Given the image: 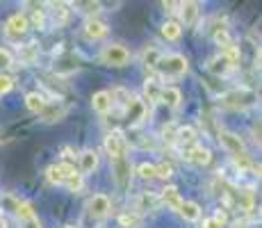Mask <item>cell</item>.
I'll use <instances>...</instances> for the list:
<instances>
[{"label":"cell","mask_w":262,"mask_h":228,"mask_svg":"<svg viewBox=\"0 0 262 228\" xmlns=\"http://www.w3.org/2000/svg\"><path fill=\"white\" fill-rule=\"evenodd\" d=\"M219 141H221V146L228 151V155H233V160L237 162V167H242V169H253V171H258V174H260V167H255L253 162H251L249 153H246V149H244V144H242V139L235 133L221 130V133H219Z\"/></svg>","instance_id":"1"},{"label":"cell","mask_w":262,"mask_h":228,"mask_svg":"<svg viewBox=\"0 0 262 228\" xmlns=\"http://www.w3.org/2000/svg\"><path fill=\"white\" fill-rule=\"evenodd\" d=\"M219 103L226 110H246L255 103V94L251 89H233V91H226L219 98Z\"/></svg>","instance_id":"2"},{"label":"cell","mask_w":262,"mask_h":228,"mask_svg":"<svg viewBox=\"0 0 262 228\" xmlns=\"http://www.w3.org/2000/svg\"><path fill=\"white\" fill-rule=\"evenodd\" d=\"M155 69H158L164 78H180V75L187 73V59H185L183 55H178V53L162 55Z\"/></svg>","instance_id":"3"},{"label":"cell","mask_w":262,"mask_h":228,"mask_svg":"<svg viewBox=\"0 0 262 228\" xmlns=\"http://www.w3.org/2000/svg\"><path fill=\"white\" fill-rule=\"evenodd\" d=\"M100 59H103L105 64H110V67H123V64H128L130 53H128V48H123L121 44H110L103 48Z\"/></svg>","instance_id":"4"},{"label":"cell","mask_w":262,"mask_h":228,"mask_svg":"<svg viewBox=\"0 0 262 228\" xmlns=\"http://www.w3.org/2000/svg\"><path fill=\"white\" fill-rule=\"evenodd\" d=\"M125 149H128V144H125L123 135L121 133H110L105 137V151H107L110 160H119V158H125Z\"/></svg>","instance_id":"5"},{"label":"cell","mask_w":262,"mask_h":228,"mask_svg":"<svg viewBox=\"0 0 262 228\" xmlns=\"http://www.w3.org/2000/svg\"><path fill=\"white\" fill-rule=\"evenodd\" d=\"M71 174H75V167L73 164H69V162H57V164H50L48 167L46 178L53 182V185H64Z\"/></svg>","instance_id":"6"},{"label":"cell","mask_w":262,"mask_h":228,"mask_svg":"<svg viewBox=\"0 0 262 228\" xmlns=\"http://www.w3.org/2000/svg\"><path fill=\"white\" fill-rule=\"evenodd\" d=\"M5 28H7L9 37H23V34L28 32V18H25L23 14H12V16L7 18V23H5Z\"/></svg>","instance_id":"7"},{"label":"cell","mask_w":262,"mask_h":228,"mask_svg":"<svg viewBox=\"0 0 262 228\" xmlns=\"http://www.w3.org/2000/svg\"><path fill=\"white\" fill-rule=\"evenodd\" d=\"M87 210L94 217H105L110 212V199L105 194H94L87 203Z\"/></svg>","instance_id":"8"},{"label":"cell","mask_w":262,"mask_h":228,"mask_svg":"<svg viewBox=\"0 0 262 228\" xmlns=\"http://www.w3.org/2000/svg\"><path fill=\"white\" fill-rule=\"evenodd\" d=\"M82 30H84V37L87 39H103L105 34H107V25L103 21H98V18H89Z\"/></svg>","instance_id":"9"},{"label":"cell","mask_w":262,"mask_h":228,"mask_svg":"<svg viewBox=\"0 0 262 228\" xmlns=\"http://www.w3.org/2000/svg\"><path fill=\"white\" fill-rule=\"evenodd\" d=\"M112 98H110V91H96V94L92 96V108L96 110V112L100 114H107L110 110H112Z\"/></svg>","instance_id":"10"},{"label":"cell","mask_w":262,"mask_h":228,"mask_svg":"<svg viewBox=\"0 0 262 228\" xmlns=\"http://www.w3.org/2000/svg\"><path fill=\"white\" fill-rule=\"evenodd\" d=\"M180 18H183L185 25H194L196 18H199V5L191 3V0H187V3H180Z\"/></svg>","instance_id":"11"},{"label":"cell","mask_w":262,"mask_h":228,"mask_svg":"<svg viewBox=\"0 0 262 228\" xmlns=\"http://www.w3.org/2000/svg\"><path fill=\"white\" fill-rule=\"evenodd\" d=\"M112 169H114V178H117L119 185H125L130 178V162L125 158H119L112 162Z\"/></svg>","instance_id":"12"},{"label":"cell","mask_w":262,"mask_h":228,"mask_svg":"<svg viewBox=\"0 0 262 228\" xmlns=\"http://www.w3.org/2000/svg\"><path fill=\"white\" fill-rule=\"evenodd\" d=\"M160 201H162V203H167L169 208H173V210H178L180 203H183V199H180V192H178V187H173V185L164 187V190H162V194H160Z\"/></svg>","instance_id":"13"},{"label":"cell","mask_w":262,"mask_h":228,"mask_svg":"<svg viewBox=\"0 0 262 228\" xmlns=\"http://www.w3.org/2000/svg\"><path fill=\"white\" fill-rule=\"evenodd\" d=\"M187 158L194 162V164L205 167V164H210V160H212V153H210V149H205V146H194V149L187 153Z\"/></svg>","instance_id":"14"},{"label":"cell","mask_w":262,"mask_h":228,"mask_svg":"<svg viewBox=\"0 0 262 228\" xmlns=\"http://www.w3.org/2000/svg\"><path fill=\"white\" fill-rule=\"evenodd\" d=\"M160 100H162L164 105H169V108H178L180 100H183V94H180V89H176V87H162V91H160Z\"/></svg>","instance_id":"15"},{"label":"cell","mask_w":262,"mask_h":228,"mask_svg":"<svg viewBox=\"0 0 262 228\" xmlns=\"http://www.w3.org/2000/svg\"><path fill=\"white\" fill-rule=\"evenodd\" d=\"M96 167H98V153L92 149L82 151V155H80V169H82V174H92Z\"/></svg>","instance_id":"16"},{"label":"cell","mask_w":262,"mask_h":228,"mask_svg":"<svg viewBox=\"0 0 262 228\" xmlns=\"http://www.w3.org/2000/svg\"><path fill=\"white\" fill-rule=\"evenodd\" d=\"M64 114H67V108H64V105H59V103L46 105V108L41 110V119L46 121V123H50V121H59Z\"/></svg>","instance_id":"17"},{"label":"cell","mask_w":262,"mask_h":228,"mask_svg":"<svg viewBox=\"0 0 262 228\" xmlns=\"http://www.w3.org/2000/svg\"><path fill=\"white\" fill-rule=\"evenodd\" d=\"M178 212L187 221H199L201 219V208H199V203H194V201H183L180 208H178Z\"/></svg>","instance_id":"18"},{"label":"cell","mask_w":262,"mask_h":228,"mask_svg":"<svg viewBox=\"0 0 262 228\" xmlns=\"http://www.w3.org/2000/svg\"><path fill=\"white\" fill-rule=\"evenodd\" d=\"M125 110H128V119H130V123H139V121L144 119V114H146L144 103H142V100H137V98L130 100V105H128Z\"/></svg>","instance_id":"19"},{"label":"cell","mask_w":262,"mask_h":228,"mask_svg":"<svg viewBox=\"0 0 262 228\" xmlns=\"http://www.w3.org/2000/svg\"><path fill=\"white\" fill-rule=\"evenodd\" d=\"M158 205H160V196H158V194H150V192H144V194L137 199V210H139V212L155 210Z\"/></svg>","instance_id":"20"},{"label":"cell","mask_w":262,"mask_h":228,"mask_svg":"<svg viewBox=\"0 0 262 228\" xmlns=\"http://www.w3.org/2000/svg\"><path fill=\"white\" fill-rule=\"evenodd\" d=\"M25 105H28V110H30V112H41V110L43 108H46V100H43V96L41 94H37V91H32V94H28V96H25Z\"/></svg>","instance_id":"21"},{"label":"cell","mask_w":262,"mask_h":228,"mask_svg":"<svg viewBox=\"0 0 262 228\" xmlns=\"http://www.w3.org/2000/svg\"><path fill=\"white\" fill-rule=\"evenodd\" d=\"M160 91H162V87L158 85V80H146L144 85V96L148 103H158L160 100Z\"/></svg>","instance_id":"22"},{"label":"cell","mask_w":262,"mask_h":228,"mask_svg":"<svg viewBox=\"0 0 262 228\" xmlns=\"http://www.w3.org/2000/svg\"><path fill=\"white\" fill-rule=\"evenodd\" d=\"M162 34L169 42H176V39H180V34H183V28H180L178 21H167L162 25Z\"/></svg>","instance_id":"23"},{"label":"cell","mask_w":262,"mask_h":228,"mask_svg":"<svg viewBox=\"0 0 262 228\" xmlns=\"http://www.w3.org/2000/svg\"><path fill=\"white\" fill-rule=\"evenodd\" d=\"M160 57H162V53H160L158 48H155V46H150V48H144V64L148 69H155L158 67V62H160Z\"/></svg>","instance_id":"24"},{"label":"cell","mask_w":262,"mask_h":228,"mask_svg":"<svg viewBox=\"0 0 262 228\" xmlns=\"http://www.w3.org/2000/svg\"><path fill=\"white\" fill-rule=\"evenodd\" d=\"M14 212H16V217L21 221H28L34 217V208H32V203H28V201H18L16 208H14Z\"/></svg>","instance_id":"25"},{"label":"cell","mask_w":262,"mask_h":228,"mask_svg":"<svg viewBox=\"0 0 262 228\" xmlns=\"http://www.w3.org/2000/svg\"><path fill=\"white\" fill-rule=\"evenodd\" d=\"M173 137L180 141V144H194L196 141V130L191 128V126H183V128H178V133H176Z\"/></svg>","instance_id":"26"},{"label":"cell","mask_w":262,"mask_h":228,"mask_svg":"<svg viewBox=\"0 0 262 228\" xmlns=\"http://www.w3.org/2000/svg\"><path fill=\"white\" fill-rule=\"evenodd\" d=\"M139 224H142V217H139L137 212H125V215L119 217L121 228H139Z\"/></svg>","instance_id":"27"},{"label":"cell","mask_w":262,"mask_h":228,"mask_svg":"<svg viewBox=\"0 0 262 228\" xmlns=\"http://www.w3.org/2000/svg\"><path fill=\"white\" fill-rule=\"evenodd\" d=\"M50 7H53V16H55V21H57L59 25L67 23V18H69V9H67V5H64V3H53Z\"/></svg>","instance_id":"28"},{"label":"cell","mask_w":262,"mask_h":228,"mask_svg":"<svg viewBox=\"0 0 262 228\" xmlns=\"http://www.w3.org/2000/svg\"><path fill=\"white\" fill-rule=\"evenodd\" d=\"M137 174H139V178H144V180L155 178V164H150V162H142V164L137 167Z\"/></svg>","instance_id":"29"},{"label":"cell","mask_w":262,"mask_h":228,"mask_svg":"<svg viewBox=\"0 0 262 228\" xmlns=\"http://www.w3.org/2000/svg\"><path fill=\"white\" fill-rule=\"evenodd\" d=\"M64 185H67L71 192H80V190H82V174H78V171H75V174L69 176Z\"/></svg>","instance_id":"30"},{"label":"cell","mask_w":262,"mask_h":228,"mask_svg":"<svg viewBox=\"0 0 262 228\" xmlns=\"http://www.w3.org/2000/svg\"><path fill=\"white\" fill-rule=\"evenodd\" d=\"M210 69H212L214 73H226V71H230L233 67H230V64L226 62V59H224V57H221V55H219V57H214L212 62H210Z\"/></svg>","instance_id":"31"},{"label":"cell","mask_w":262,"mask_h":228,"mask_svg":"<svg viewBox=\"0 0 262 228\" xmlns=\"http://www.w3.org/2000/svg\"><path fill=\"white\" fill-rule=\"evenodd\" d=\"M173 176V167L169 162H162V164H155V178H169Z\"/></svg>","instance_id":"32"},{"label":"cell","mask_w":262,"mask_h":228,"mask_svg":"<svg viewBox=\"0 0 262 228\" xmlns=\"http://www.w3.org/2000/svg\"><path fill=\"white\" fill-rule=\"evenodd\" d=\"M14 87V80H12V75H5V73H0V96L3 94H7L9 89Z\"/></svg>","instance_id":"33"},{"label":"cell","mask_w":262,"mask_h":228,"mask_svg":"<svg viewBox=\"0 0 262 228\" xmlns=\"http://www.w3.org/2000/svg\"><path fill=\"white\" fill-rule=\"evenodd\" d=\"M9 67H12V53L0 48V69H9Z\"/></svg>","instance_id":"34"},{"label":"cell","mask_w":262,"mask_h":228,"mask_svg":"<svg viewBox=\"0 0 262 228\" xmlns=\"http://www.w3.org/2000/svg\"><path fill=\"white\" fill-rule=\"evenodd\" d=\"M78 7H84L82 12H89V14H96L100 9V3H80Z\"/></svg>","instance_id":"35"},{"label":"cell","mask_w":262,"mask_h":228,"mask_svg":"<svg viewBox=\"0 0 262 228\" xmlns=\"http://www.w3.org/2000/svg\"><path fill=\"white\" fill-rule=\"evenodd\" d=\"M203 228H224V226H221L214 217H210V219H203Z\"/></svg>","instance_id":"36"},{"label":"cell","mask_w":262,"mask_h":228,"mask_svg":"<svg viewBox=\"0 0 262 228\" xmlns=\"http://www.w3.org/2000/svg\"><path fill=\"white\" fill-rule=\"evenodd\" d=\"M23 228H41V224H39V219H37V217H32V219L23 221Z\"/></svg>","instance_id":"37"},{"label":"cell","mask_w":262,"mask_h":228,"mask_svg":"<svg viewBox=\"0 0 262 228\" xmlns=\"http://www.w3.org/2000/svg\"><path fill=\"white\" fill-rule=\"evenodd\" d=\"M41 23H43V14L41 12H34V25H39V28H41Z\"/></svg>","instance_id":"38"},{"label":"cell","mask_w":262,"mask_h":228,"mask_svg":"<svg viewBox=\"0 0 262 228\" xmlns=\"http://www.w3.org/2000/svg\"><path fill=\"white\" fill-rule=\"evenodd\" d=\"M0 228H7V221H5L3 217H0Z\"/></svg>","instance_id":"39"},{"label":"cell","mask_w":262,"mask_h":228,"mask_svg":"<svg viewBox=\"0 0 262 228\" xmlns=\"http://www.w3.org/2000/svg\"><path fill=\"white\" fill-rule=\"evenodd\" d=\"M3 141H5V135H3V130H0V144H3Z\"/></svg>","instance_id":"40"},{"label":"cell","mask_w":262,"mask_h":228,"mask_svg":"<svg viewBox=\"0 0 262 228\" xmlns=\"http://www.w3.org/2000/svg\"><path fill=\"white\" fill-rule=\"evenodd\" d=\"M233 228H244V224H233Z\"/></svg>","instance_id":"41"}]
</instances>
